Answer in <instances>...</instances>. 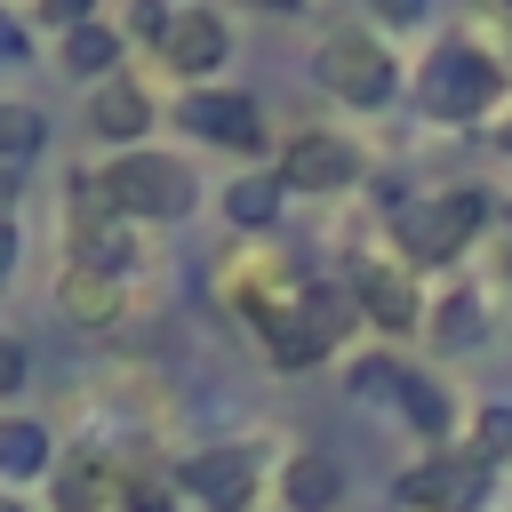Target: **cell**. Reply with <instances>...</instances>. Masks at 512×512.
<instances>
[{
    "mask_svg": "<svg viewBox=\"0 0 512 512\" xmlns=\"http://www.w3.org/2000/svg\"><path fill=\"white\" fill-rule=\"evenodd\" d=\"M392 496H400L408 512H488V496H496V464H488L480 448H432L424 464L400 472Z\"/></svg>",
    "mask_w": 512,
    "mask_h": 512,
    "instance_id": "5b68a950",
    "label": "cell"
},
{
    "mask_svg": "<svg viewBox=\"0 0 512 512\" xmlns=\"http://www.w3.org/2000/svg\"><path fill=\"white\" fill-rule=\"evenodd\" d=\"M40 24H48V32H72V24H96V0H40Z\"/></svg>",
    "mask_w": 512,
    "mask_h": 512,
    "instance_id": "484cf974",
    "label": "cell"
},
{
    "mask_svg": "<svg viewBox=\"0 0 512 512\" xmlns=\"http://www.w3.org/2000/svg\"><path fill=\"white\" fill-rule=\"evenodd\" d=\"M88 128H96L104 144L136 152V144H144V128H152V96H144L128 72H112L104 88H88Z\"/></svg>",
    "mask_w": 512,
    "mask_h": 512,
    "instance_id": "8fae6325",
    "label": "cell"
},
{
    "mask_svg": "<svg viewBox=\"0 0 512 512\" xmlns=\"http://www.w3.org/2000/svg\"><path fill=\"white\" fill-rule=\"evenodd\" d=\"M96 192L120 224H184L192 200H200V176H192V160H176L160 144H136V152H112L96 168Z\"/></svg>",
    "mask_w": 512,
    "mask_h": 512,
    "instance_id": "6da1fadb",
    "label": "cell"
},
{
    "mask_svg": "<svg viewBox=\"0 0 512 512\" xmlns=\"http://www.w3.org/2000/svg\"><path fill=\"white\" fill-rule=\"evenodd\" d=\"M416 104H424L432 120H448V128L488 120V112L504 104V64H496L480 40H440V48L416 64Z\"/></svg>",
    "mask_w": 512,
    "mask_h": 512,
    "instance_id": "7a4b0ae2",
    "label": "cell"
},
{
    "mask_svg": "<svg viewBox=\"0 0 512 512\" xmlns=\"http://www.w3.org/2000/svg\"><path fill=\"white\" fill-rule=\"evenodd\" d=\"M344 496V472H336V456H320V448H296L288 456V472H280V504L288 512H328Z\"/></svg>",
    "mask_w": 512,
    "mask_h": 512,
    "instance_id": "9a60e30c",
    "label": "cell"
},
{
    "mask_svg": "<svg viewBox=\"0 0 512 512\" xmlns=\"http://www.w3.org/2000/svg\"><path fill=\"white\" fill-rule=\"evenodd\" d=\"M0 512H24V504H16V496H0Z\"/></svg>",
    "mask_w": 512,
    "mask_h": 512,
    "instance_id": "4dcf8cb0",
    "label": "cell"
},
{
    "mask_svg": "<svg viewBox=\"0 0 512 512\" xmlns=\"http://www.w3.org/2000/svg\"><path fill=\"white\" fill-rule=\"evenodd\" d=\"M504 8H512V0H504Z\"/></svg>",
    "mask_w": 512,
    "mask_h": 512,
    "instance_id": "1f68e13d",
    "label": "cell"
},
{
    "mask_svg": "<svg viewBox=\"0 0 512 512\" xmlns=\"http://www.w3.org/2000/svg\"><path fill=\"white\" fill-rule=\"evenodd\" d=\"M264 488V448L256 440H216V448H192L176 464V496H192L200 512H248Z\"/></svg>",
    "mask_w": 512,
    "mask_h": 512,
    "instance_id": "8992f818",
    "label": "cell"
},
{
    "mask_svg": "<svg viewBox=\"0 0 512 512\" xmlns=\"http://www.w3.org/2000/svg\"><path fill=\"white\" fill-rule=\"evenodd\" d=\"M408 376H416V368H400L392 352H368V360H352V400H400Z\"/></svg>",
    "mask_w": 512,
    "mask_h": 512,
    "instance_id": "44dd1931",
    "label": "cell"
},
{
    "mask_svg": "<svg viewBox=\"0 0 512 512\" xmlns=\"http://www.w3.org/2000/svg\"><path fill=\"white\" fill-rule=\"evenodd\" d=\"M56 512H120V464L96 448H72L56 472Z\"/></svg>",
    "mask_w": 512,
    "mask_h": 512,
    "instance_id": "7c38bea8",
    "label": "cell"
},
{
    "mask_svg": "<svg viewBox=\"0 0 512 512\" xmlns=\"http://www.w3.org/2000/svg\"><path fill=\"white\" fill-rule=\"evenodd\" d=\"M344 288H352V304H360V320H368V328H384V336L424 328V288H416V272H408L400 256H368Z\"/></svg>",
    "mask_w": 512,
    "mask_h": 512,
    "instance_id": "9c48e42d",
    "label": "cell"
},
{
    "mask_svg": "<svg viewBox=\"0 0 512 512\" xmlns=\"http://www.w3.org/2000/svg\"><path fill=\"white\" fill-rule=\"evenodd\" d=\"M48 448H56L48 424H32V416H0V480H40V472H56Z\"/></svg>",
    "mask_w": 512,
    "mask_h": 512,
    "instance_id": "2e32d148",
    "label": "cell"
},
{
    "mask_svg": "<svg viewBox=\"0 0 512 512\" xmlns=\"http://www.w3.org/2000/svg\"><path fill=\"white\" fill-rule=\"evenodd\" d=\"M400 416H408L424 440H448V416H456V408H448V392H440L432 376H408V392H400Z\"/></svg>",
    "mask_w": 512,
    "mask_h": 512,
    "instance_id": "ffe728a7",
    "label": "cell"
},
{
    "mask_svg": "<svg viewBox=\"0 0 512 512\" xmlns=\"http://www.w3.org/2000/svg\"><path fill=\"white\" fill-rule=\"evenodd\" d=\"M488 216H496V208H488L480 184H464V192H432V200H408L400 224H392V232H400V264H408V272H416V264H456V256L488 232Z\"/></svg>",
    "mask_w": 512,
    "mask_h": 512,
    "instance_id": "3957f363",
    "label": "cell"
},
{
    "mask_svg": "<svg viewBox=\"0 0 512 512\" xmlns=\"http://www.w3.org/2000/svg\"><path fill=\"white\" fill-rule=\"evenodd\" d=\"M176 120L200 136V144H224V152H256L264 144V112H256V96L248 88H184V104H176Z\"/></svg>",
    "mask_w": 512,
    "mask_h": 512,
    "instance_id": "52a82bcc",
    "label": "cell"
},
{
    "mask_svg": "<svg viewBox=\"0 0 512 512\" xmlns=\"http://www.w3.org/2000/svg\"><path fill=\"white\" fill-rule=\"evenodd\" d=\"M256 8H264V16H296L304 0H256Z\"/></svg>",
    "mask_w": 512,
    "mask_h": 512,
    "instance_id": "f546056e",
    "label": "cell"
},
{
    "mask_svg": "<svg viewBox=\"0 0 512 512\" xmlns=\"http://www.w3.org/2000/svg\"><path fill=\"white\" fill-rule=\"evenodd\" d=\"M368 8H376L384 24H416V16H424V0H368Z\"/></svg>",
    "mask_w": 512,
    "mask_h": 512,
    "instance_id": "83f0119b",
    "label": "cell"
},
{
    "mask_svg": "<svg viewBox=\"0 0 512 512\" xmlns=\"http://www.w3.org/2000/svg\"><path fill=\"white\" fill-rule=\"evenodd\" d=\"M24 376H32V352H24V336H8V328H0V400H8V392H24Z\"/></svg>",
    "mask_w": 512,
    "mask_h": 512,
    "instance_id": "cb8c5ba5",
    "label": "cell"
},
{
    "mask_svg": "<svg viewBox=\"0 0 512 512\" xmlns=\"http://www.w3.org/2000/svg\"><path fill=\"white\" fill-rule=\"evenodd\" d=\"M160 56L184 72V88H208V72H216V64H232V24H224L216 8H200V0H184V8L168 16Z\"/></svg>",
    "mask_w": 512,
    "mask_h": 512,
    "instance_id": "30bf717a",
    "label": "cell"
},
{
    "mask_svg": "<svg viewBox=\"0 0 512 512\" xmlns=\"http://www.w3.org/2000/svg\"><path fill=\"white\" fill-rule=\"evenodd\" d=\"M176 504V480L160 472H120V512H168Z\"/></svg>",
    "mask_w": 512,
    "mask_h": 512,
    "instance_id": "7402d4cb",
    "label": "cell"
},
{
    "mask_svg": "<svg viewBox=\"0 0 512 512\" xmlns=\"http://www.w3.org/2000/svg\"><path fill=\"white\" fill-rule=\"evenodd\" d=\"M472 448H480L488 464H512V400L480 408V424H472Z\"/></svg>",
    "mask_w": 512,
    "mask_h": 512,
    "instance_id": "603a6c76",
    "label": "cell"
},
{
    "mask_svg": "<svg viewBox=\"0 0 512 512\" xmlns=\"http://www.w3.org/2000/svg\"><path fill=\"white\" fill-rule=\"evenodd\" d=\"M312 72H320V88H328L336 104H352V112H384V104L400 96V64H392V48H384L376 32H328V40L312 48Z\"/></svg>",
    "mask_w": 512,
    "mask_h": 512,
    "instance_id": "277c9868",
    "label": "cell"
},
{
    "mask_svg": "<svg viewBox=\"0 0 512 512\" xmlns=\"http://www.w3.org/2000/svg\"><path fill=\"white\" fill-rule=\"evenodd\" d=\"M56 304H64L80 328H104V320H120V304H128V280H112V272H96V264H64V280H56Z\"/></svg>",
    "mask_w": 512,
    "mask_h": 512,
    "instance_id": "4fadbf2b",
    "label": "cell"
},
{
    "mask_svg": "<svg viewBox=\"0 0 512 512\" xmlns=\"http://www.w3.org/2000/svg\"><path fill=\"white\" fill-rule=\"evenodd\" d=\"M424 328H432L448 352H472V344L488 336V304H480L472 288H448L440 304H424Z\"/></svg>",
    "mask_w": 512,
    "mask_h": 512,
    "instance_id": "e0dca14e",
    "label": "cell"
},
{
    "mask_svg": "<svg viewBox=\"0 0 512 512\" xmlns=\"http://www.w3.org/2000/svg\"><path fill=\"white\" fill-rule=\"evenodd\" d=\"M0 56H24V32L16 24H0Z\"/></svg>",
    "mask_w": 512,
    "mask_h": 512,
    "instance_id": "f1b7e54d",
    "label": "cell"
},
{
    "mask_svg": "<svg viewBox=\"0 0 512 512\" xmlns=\"http://www.w3.org/2000/svg\"><path fill=\"white\" fill-rule=\"evenodd\" d=\"M40 144H48V112L24 96H0V168H24Z\"/></svg>",
    "mask_w": 512,
    "mask_h": 512,
    "instance_id": "d6986e66",
    "label": "cell"
},
{
    "mask_svg": "<svg viewBox=\"0 0 512 512\" xmlns=\"http://www.w3.org/2000/svg\"><path fill=\"white\" fill-rule=\"evenodd\" d=\"M168 0H128V32H144V40H168Z\"/></svg>",
    "mask_w": 512,
    "mask_h": 512,
    "instance_id": "d4e9b609",
    "label": "cell"
},
{
    "mask_svg": "<svg viewBox=\"0 0 512 512\" xmlns=\"http://www.w3.org/2000/svg\"><path fill=\"white\" fill-rule=\"evenodd\" d=\"M360 176H368V160H360V144L336 136V128H304V136L280 152V184H288V192H352Z\"/></svg>",
    "mask_w": 512,
    "mask_h": 512,
    "instance_id": "ba28073f",
    "label": "cell"
},
{
    "mask_svg": "<svg viewBox=\"0 0 512 512\" xmlns=\"http://www.w3.org/2000/svg\"><path fill=\"white\" fill-rule=\"evenodd\" d=\"M120 56H128V40H120L112 24H72V32H56V64H64L72 80H88V88H104Z\"/></svg>",
    "mask_w": 512,
    "mask_h": 512,
    "instance_id": "5bb4252c",
    "label": "cell"
},
{
    "mask_svg": "<svg viewBox=\"0 0 512 512\" xmlns=\"http://www.w3.org/2000/svg\"><path fill=\"white\" fill-rule=\"evenodd\" d=\"M280 200H288V184H280V168L264 176H240V184H224V216L240 224V232H264V224H280Z\"/></svg>",
    "mask_w": 512,
    "mask_h": 512,
    "instance_id": "ac0fdd59",
    "label": "cell"
},
{
    "mask_svg": "<svg viewBox=\"0 0 512 512\" xmlns=\"http://www.w3.org/2000/svg\"><path fill=\"white\" fill-rule=\"evenodd\" d=\"M16 256H24V240H16V224H8V216H0V288H8V280H16Z\"/></svg>",
    "mask_w": 512,
    "mask_h": 512,
    "instance_id": "4316f807",
    "label": "cell"
}]
</instances>
